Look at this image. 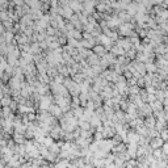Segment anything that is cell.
Wrapping results in <instances>:
<instances>
[{
  "mask_svg": "<svg viewBox=\"0 0 168 168\" xmlns=\"http://www.w3.org/2000/svg\"><path fill=\"white\" fill-rule=\"evenodd\" d=\"M93 50L97 55H103L104 53H105V47H104V46H95Z\"/></svg>",
  "mask_w": 168,
  "mask_h": 168,
  "instance_id": "obj_4",
  "label": "cell"
},
{
  "mask_svg": "<svg viewBox=\"0 0 168 168\" xmlns=\"http://www.w3.org/2000/svg\"><path fill=\"white\" fill-rule=\"evenodd\" d=\"M160 135H162V139L163 141H167L168 139V131H162V134H160Z\"/></svg>",
  "mask_w": 168,
  "mask_h": 168,
  "instance_id": "obj_5",
  "label": "cell"
},
{
  "mask_svg": "<svg viewBox=\"0 0 168 168\" xmlns=\"http://www.w3.org/2000/svg\"><path fill=\"white\" fill-rule=\"evenodd\" d=\"M67 168H77V167H76V165L74 164V163H71V162H70V164L67 165Z\"/></svg>",
  "mask_w": 168,
  "mask_h": 168,
  "instance_id": "obj_6",
  "label": "cell"
},
{
  "mask_svg": "<svg viewBox=\"0 0 168 168\" xmlns=\"http://www.w3.org/2000/svg\"><path fill=\"white\" fill-rule=\"evenodd\" d=\"M163 145H164V141L162 139V137H155V138H152V139H151V142H150L151 150L160 148V147H163Z\"/></svg>",
  "mask_w": 168,
  "mask_h": 168,
  "instance_id": "obj_1",
  "label": "cell"
},
{
  "mask_svg": "<svg viewBox=\"0 0 168 168\" xmlns=\"http://www.w3.org/2000/svg\"><path fill=\"white\" fill-rule=\"evenodd\" d=\"M117 168H126V167H125V164H122V165H117Z\"/></svg>",
  "mask_w": 168,
  "mask_h": 168,
  "instance_id": "obj_7",
  "label": "cell"
},
{
  "mask_svg": "<svg viewBox=\"0 0 168 168\" xmlns=\"http://www.w3.org/2000/svg\"><path fill=\"white\" fill-rule=\"evenodd\" d=\"M70 164V160L67 159H59L55 164H53V168H67V165Z\"/></svg>",
  "mask_w": 168,
  "mask_h": 168,
  "instance_id": "obj_2",
  "label": "cell"
},
{
  "mask_svg": "<svg viewBox=\"0 0 168 168\" xmlns=\"http://www.w3.org/2000/svg\"><path fill=\"white\" fill-rule=\"evenodd\" d=\"M138 164H139V163H138V159H133V158L129 159L128 162H125L126 168H138Z\"/></svg>",
  "mask_w": 168,
  "mask_h": 168,
  "instance_id": "obj_3",
  "label": "cell"
}]
</instances>
